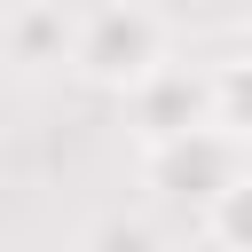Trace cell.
<instances>
[{
  "label": "cell",
  "mask_w": 252,
  "mask_h": 252,
  "mask_svg": "<svg viewBox=\"0 0 252 252\" xmlns=\"http://www.w3.org/2000/svg\"><path fill=\"white\" fill-rule=\"evenodd\" d=\"M165 63V24L142 8V0H94L71 32V71L94 79V87H142L150 71Z\"/></svg>",
  "instance_id": "cell-1"
},
{
  "label": "cell",
  "mask_w": 252,
  "mask_h": 252,
  "mask_svg": "<svg viewBox=\"0 0 252 252\" xmlns=\"http://www.w3.org/2000/svg\"><path fill=\"white\" fill-rule=\"evenodd\" d=\"M236 173H244V165H236V134H228L220 118H205V126L165 134V142L142 150V181H150L158 197H181V205H213Z\"/></svg>",
  "instance_id": "cell-2"
},
{
  "label": "cell",
  "mask_w": 252,
  "mask_h": 252,
  "mask_svg": "<svg viewBox=\"0 0 252 252\" xmlns=\"http://www.w3.org/2000/svg\"><path fill=\"white\" fill-rule=\"evenodd\" d=\"M134 102V126L142 142H165V134H189L213 118V71H189V63H158L142 87H126Z\"/></svg>",
  "instance_id": "cell-3"
},
{
  "label": "cell",
  "mask_w": 252,
  "mask_h": 252,
  "mask_svg": "<svg viewBox=\"0 0 252 252\" xmlns=\"http://www.w3.org/2000/svg\"><path fill=\"white\" fill-rule=\"evenodd\" d=\"M71 32H79V24H63V8H55V0H32V8H16V16H8V55H16V63H32V71L71 63Z\"/></svg>",
  "instance_id": "cell-4"
},
{
  "label": "cell",
  "mask_w": 252,
  "mask_h": 252,
  "mask_svg": "<svg viewBox=\"0 0 252 252\" xmlns=\"http://www.w3.org/2000/svg\"><path fill=\"white\" fill-rule=\"evenodd\" d=\"M213 118H220L236 142H252V55L213 63Z\"/></svg>",
  "instance_id": "cell-5"
},
{
  "label": "cell",
  "mask_w": 252,
  "mask_h": 252,
  "mask_svg": "<svg viewBox=\"0 0 252 252\" xmlns=\"http://www.w3.org/2000/svg\"><path fill=\"white\" fill-rule=\"evenodd\" d=\"M205 228L220 236V244H236V252H252V173H236L213 205H205Z\"/></svg>",
  "instance_id": "cell-6"
},
{
  "label": "cell",
  "mask_w": 252,
  "mask_h": 252,
  "mask_svg": "<svg viewBox=\"0 0 252 252\" xmlns=\"http://www.w3.org/2000/svg\"><path fill=\"white\" fill-rule=\"evenodd\" d=\"M94 244H126V252H142V244H150V228H142V220H102V228H94Z\"/></svg>",
  "instance_id": "cell-7"
},
{
  "label": "cell",
  "mask_w": 252,
  "mask_h": 252,
  "mask_svg": "<svg viewBox=\"0 0 252 252\" xmlns=\"http://www.w3.org/2000/svg\"><path fill=\"white\" fill-rule=\"evenodd\" d=\"M228 8H236V16H252V0H228Z\"/></svg>",
  "instance_id": "cell-8"
},
{
  "label": "cell",
  "mask_w": 252,
  "mask_h": 252,
  "mask_svg": "<svg viewBox=\"0 0 252 252\" xmlns=\"http://www.w3.org/2000/svg\"><path fill=\"white\" fill-rule=\"evenodd\" d=\"M0 126H8V94H0Z\"/></svg>",
  "instance_id": "cell-9"
}]
</instances>
